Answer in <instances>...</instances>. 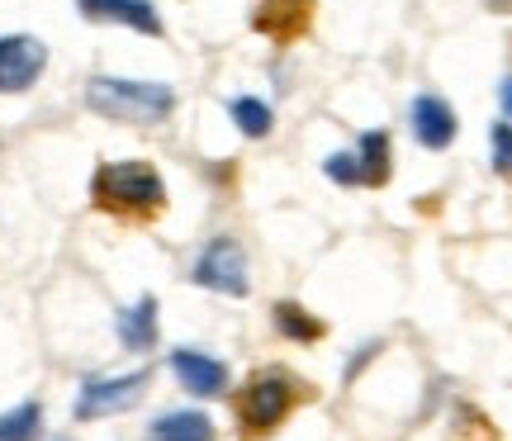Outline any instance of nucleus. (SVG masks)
<instances>
[{"label": "nucleus", "instance_id": "f257e3e1", "mask_svg": "<svg viewBox=\"0 0 512 441\" xmlns=\"http://www.w3.org/2000/svg\"><path fill=\"white\" fill-rule=\"evenodd\" d=\"M91 200L105 214H124V219H152L166 209V181L162 171L143 157L128 162H100L91 176Z\"/></svg>", "mask_w": 512, "mask_h": 441}, {"label": "nucleus", "instance_id": "f8f14e48", "mask_svg": "<svg viewBox=\"0 0 512 441\" xmlns=\"http://www.w3.org/2000/svg\"><path fill=\"white\" fill-rule=\"evenodd\" d=\"M214 418L200 408H171L147 423V441H214Z\"/></svg>", "mask_w": 512, "mask_h": 441}, {"label": "nucleus", "instance_id": "423d86ee", "mask_svg": "<svg viewBox=\"0 0 512 441\" xmlns=\"http://www.w3.org/2000/svg\"><path fill=\"white\" fill-rule=\"evenodd\" d=\"M48 67V43L34 34H5L0 38V95L34 91Z\"/></svg>", "mask_w": 512, "mask_h": 441}, {"label": "nucleus", "instance_id": "1a4fd4ad", "mask_svg": "<svg viewBox=\"0 0 512 441\" xmlns=\"http://www.w3.org/2000/svg\"><path fill=\"white\" fill-rule=\"evenodd\" d=\"M76 10L86 19H95V24H124V29H138L147 38L166 34V24L152 0H76Z\"/></svg>", "mask_w": 512, "mask_h": 441}, {"label": "nucleus", "instance_id": "4468645a", "mask_svg": "<svg viewBox=\"0 0 512 441\" xmlns=\"http://www.w3.org/2000/svg\"><path fill=\"white\" fill-rule=\"evenodd\" d=\"M271 318H275V332H280V337H290V342H304V347H309V342H318V337H323V318H313L309 309H304V304H294V299H280V304H275L271 309Z\"/></svg>", "mask_w": 512, "mask_h": 441}, {"label": "nucleus", "instance_id": "ddd939ff", "mask_svg": "<svg viewBox=\"0 0 512 441\" xmlns=\"http://www.w3.org/2000/svg\"><path fill=\"white\" fill-rule=\"evenodd\" d=\"M356 162H361V185H370V190L389 185V176H394V138H389L384 129L361 133V143H356Z\"/></svg>", "mask_w": 512, "mask_h": 441}, {"label": "nucleus", "instance_id": "f3484780", "mask_svg": "<svg viewBox=\"0 0 512 441\" xmlns=\"http://www.w3.org/2000/svg\"><path fill=\"white\" fill-rule=\"evenodd\" d=\"M489 152H494V171L503 181H512V119L489 129Z\"/></svg>", "mask_w": 512, "mask_h": 441}, {"label": "nucleus", "instance_id": "9d476101", "mask_svg": "<svg viewBox=\"0 0 512 441\" xmlns=\"http://www.w3.org/2000/svg\"><path fill=\"white\" fill-rule=\"evenodd\" d=\"M309 19H313V0H261L252 15V29L275 38V43H290V38L309 29Z\"/></svg>", "mask_w": 512, "mask_h": 441}, {"label": "nucleus", "instance_id": "2eb2a0df", "mask_svg": "<svg viewBox=\"0 0 512 441\" xmlns=\"http://www.w3.org/2000/svg\"><path fill=\"white\" fill-rule=\"evenodd\" d=\"M228 119L238 124L242 138H266V133L275 129V110L261 95H233V100H228Z\"/></svg>", "mask_w": 512, "mask_h": 441}, {"label": "nucleus", "instance_id": "39448f33", "mask_svg": "<svg viewBox=\"0 0 512 441\" xmlns=\"http://www.w3.org/2000/svg\"><path fill=\"white\" fill-rule=\"evenodd\" d=\"M147 380H152V370H128V375H95V380H81L76 389V404L72 413L81 423H91V418H114V413H124L143 399Z\"/></svg>", "mask_w": 512, "mask_h": 441}, {"label": "nucleus", "instance_id": "20e7f679", "mask_svg": "<svg viewBox=\"0 0 512 441\" xmlns=\"http://www.w3.org/2000/svg\"><path fill=\"white\" fill-rule=\"evenodd\" d=\"M190 280L200 290H214V294H228V299H242L252 290V271H247V252H242L238 238H209L200 247V257L190 266Z\"/></svg>", "mask_w": 512, "mask_h": 441}, {"label": "nucleus", "instance_id": "9b49d317", "mask_svg": "<svg viewBox=\"0 0 512 441\" xmlns=\"http://www.w3.org/2000/svg\"><path fill=\"white\" fill-rule=\"evenodd\" d=\"M114 337L124 342V351H152L157 347V337H162V323H157V299L143 294L138 304L119 309V318H114Z\"/></svg>", "mask_w": 512, "mask_h": 441}, {"label": "nucleus", "instance_id": "6ab92c4d", "mask_svg": "<svg viewBox=\"0 0 512 441\" xmlns=\"http://www.w3.org/2000/svg\"><path fill=\"white\" fill-rule=\"evenodd\" d=\"M498 105H503V119H512V76L498 81Z\"/></svg>", "mask_w": 512, "mask_h": 441}, {"label": "nucleus", "instance_id": "f03ea898", "mask_svg": "<svg viewBox=\"0 0 512 441\" xmlns=\"http://www.w3.org/2000/svg\"><path fill=\"white\" fill-rule=\"evenodd\" d=\"M86 110L110 119V124H162L176 110V91L166 81H128V76H91L86 86Z\"/></svg>", "mask_w": 512, "mask_h": 441}, {"label": "nucleus", "instance_id": "7ed1b4c3", "mask_svg": "<svg viewBox=\"0 0 512 441\" xmlns=\"http://www.w3.org/2000/svg\"><path fill=\"white\" fill-rule=\"evenodd\" d=\"M299 404V380H290L285 370H261L252 375L238 394V423L242 437H271L275 427L290 418V408Z\"/></svg>", "mask_w": 512, "mask_h": 441}, {"label": "nucleus", "instance_id": "a211bd4d", "mask_svg": "<svg viewBox=\"0 0 512 441\" xmlns=\"http://www.w3.org/2000/svg\"><path fill=\"white\" fill-rule=\"evenodd\" d=\"M323 176H328L332 185L356 190V185H361V162H356V152H332L328 162H323Z\"/></svg>", "mask_w": 512, "mask_h": 441}, {"label": "nucleus", "instance_id": "6e6552de", "mask_svg": "<svg viewBox=\"0 0 512 441\" xmlns=\"http://www.w3.org/2000/svg\"><path fill=\"white\" fill-rule=\"evenodd\" d=\"M166 366L181 380L185 394H195V399H219V394H228V366H223L219 356H209V351L176 347L166 356Z\"/></svg>", "mask_w": 512, "mask_h": 441}, {"label": "nucleus", "instance_id": "dca6fc26", "mask_svg": "<svg viewBox=\"0 0 512 441\" xmlns=\"http://www.w3.org/2000/svg\"><path fill=\"white\" fill-rule=\"evenodd\" d=\"M38 432H43V408H38V399L0 413V441H34Z\"/></svg>", "mask_w": 512, "mask_h": 441}, {"label": "nucleus", "instance_id": "0eeeda50", "mask_svg": "<svg viewBox=\"0 0 512 441\" xmlns=\"http://www.w3.org/2000/svg\"><path fill=\"white\" fill-rule=\"evenodd\" d=\"M408 129H413V138H418L427 152H446L460 133L456 105L441 100V95H432V91L413 95V105H408Z\"/></svg>", "mask_w": 512, "mask_h": 441}]
</instances>
